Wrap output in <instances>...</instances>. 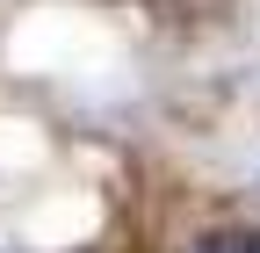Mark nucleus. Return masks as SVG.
I'll list each match as a JSON object with an SVG mask.
<instances>
[{
    "label": "nucleus",
    "mask_w": 260,
    "mask_h": 253,
    "mask_svg": "<svg viewBox=\"0 0 260 253\" xmlns=\"http://www.w3.org/2000/svg\"><path fill=\"white\" fill-rule=\"evenodd\" d=\"M195 253H260V239H210V246H195Z\"/></svg>",
    "instance_id": "f257e3e1"
}]
</instances>
